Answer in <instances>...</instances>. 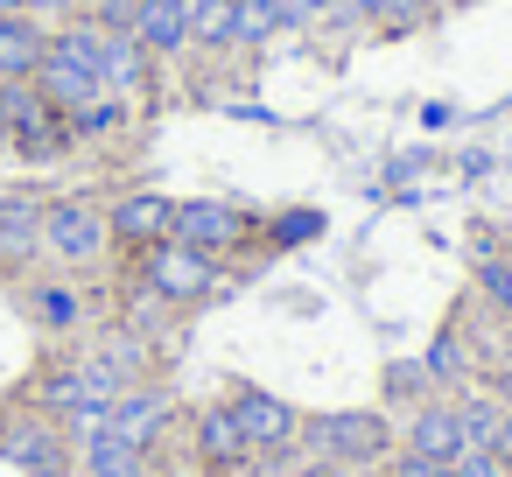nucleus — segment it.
Here are the masks:
<instances>
[{
    "mask_svg": "<svg viewBox=\"0 0 512 477\" xmlns=\"http://www.w3.org/2000/svg\"><path fill=\"white\" fill-rule=\"evenodd\" d=\"M134 8H141V0H85V15H92L99 29H127V22H134Z\"/></svg>",
    "mask_w": 512,
    "mask_h": 477,
    "instance_id": "29",
    "label": "nucleus"
},
{
    "mask_svg": "<svg viewBox=\"0 0 512 477\" xmlns=\"http://www.w3.org/2000/svg\"><path fill=\"white\" fill-rule=\"evenodd\" d=\"M225 407H232L239 435L253 442V456H288V449H295L302 414H295L281 393H267V386H232V393H225Z\"/></svg>",
    "mask_w": 512,
    "mask_h": 477,
    "instance_id": "8",
    "label": "nucleus"
},
{
    "mask_svg": "<svg viewBox=\"0 0 512 477\" xmlns=\"http://www.w3.org/2000/svg\"><path fill=\"white\" fill-rule=\"evenodd\" d=\"M71 477H92V470H71Z\"/></svg>",
    "mask_w": 512,
    "mask_h": 477,
    "instance_id": "37",
    "label": "nucleus"
},
{
    "mask_svg": "<svg viewBox=\"0 0 512 477\" xmlns=\"http://www.w3.org/2000/svg\"><path fill=\"white\" fill-rule=\"evenodd\" d=\"M400 449H414V456H428V463H456V456H463L456 407H449V400H428V407H414V421H407Z\"/></svg>",
    "mask_w": 512,
    "mask_h": 477,
    "instance_id": "13",
    "label": "nucleus"
},
{
    "mask_svg": "<svg viewBox=\"0 0 512 477\" xmlns=\"http://www.w3.org/2000/svg\"><path fill=\"white\" fill-rule=\"evenodd\" d=\"M0 15H29V0H0Z\"/></svg>",
    "mask_w": 512,
    "mask_h": 477,
    "instance_id": "36",
    "label": "nucleus"
},
{
    "mask_svg": "<svg viewBox=\"0 0 512 477\" xmlns=\"http://www.w3.org/2000/svg\"><path fill=\"white\" fill-rule=\"evenodd\" d=\"M176 428V393L169 386H155V379H134L120 400H113V421H106V435H120V442H134V449H162V435Z\"/></svg>",
    "mask_w": 512,
    "mask_h": 477,
    "instance_id": "9",
    "label": "nucleus"
},
{
    "mask_svg": "<svg viewBox=\"0 0 512 477\" xmlns=\"http://www.w3.org/2000/svg\"><path fill=\"white\" fill-rule=\"evenodd\" d=\"M239 0H190V50H232Z\"/></svg>",
    "mask_w": 512,
    "mask_h": 477,
    "instance_id": "19",
    "label": "nucleus"
},
{
    "mask_svg": "<svg viewBox=\"0 0 512 477\" xmlns=\"http://www.w3.org/2000/svg\"><path fill=\"white\" fill-rule=\"evenodd\" d=\"M449 477H512V470L498 463V449H463V456L449 463Z\"/></svg>",
    "mask_w": 512,
    "mask_h": 477,
    "instance_id": "28",
    "label": "nucleus"
},
{
    "mask_svg": "<svg viewBox=\"0 0 512 477\" xmlns=\"http://www.w3.org/2000/svg\"><path fill=\"white\" fill-rule=\"evenodd\" d=\"M127 113H134V106H127L120 92H99L92 106H78V113H71V141H106V134H120V127H127Z\"/></svg>",
    "mask_w": 512,
    "mask_h": 477,
    "instance_id": "21",
    "label": "nucleus"
},
{
    "mask_svg": "<svg viewBox=\"0 0 512 477\" xmlns=\"http://www.w3.org/2000/svg\"><path fill=\"white\" fill-rule=\"evenodd\" d=\"M0 463H15L22 477H71L78 470V449L64 435L57 414H43L29 393L0 407Z\"/></svg>",
    "mask_w": 512,
    "mask_h": 477,
    "instance_id": "3",
    "label": "nucleus"
},
{
    "mask_svg": "<svg viewBox=\"0 0 512 477\" xmlns=\"http://www.w3.org/2000/svg\"><path fill=\"white\" fill-rule=\"evenodd\" d=\"M169 239H183V246H197V253L225 260V253H239V246L253 239V218H246L239 204H225V197H183V204H176V232H169Z\"/></svg>",
    "mask_w": 512,
    "mask_h": 477,
    "instance_id": "7",
    "label": "nucleus"
},
{
    "mask_svg": "<svg viewBox=\"0 0 512 477\" xmlns=\"http://www.w3.org/2000/svg\"><path fill=\"white\" fill-rule=\"evenodd\" d=\"M43 50H50L43 15H0V78H36Z\"/></svg>",
    "mask_w": 512,
    "mask_h": 477,
    "instance_id": "16",
    "label": "nucleus"
},
{
    "mask_svg": "<svg viewBox=\"0 0 512 477\" xmlns=\"http://www.w3.org/2000/svg\"><path fill=\"white\" fill-rule=\"evenodd\" d=\"M99 71H106V92H120V99H141V92H148V71H155V57L134 43V29H106Z\"/></svg>",
    "mask_w": 512,
    "mask_h": 477,
    "instance_id": "15",
    "label": "nucleus"
},
{
    "mask_svg": "<svg viewBox=\"0 0 512 477\" xmlns=\"http://www.w3.org/2000/svg\"><path fill=\"white\" fill-rule=\"evenodd\" d=\"M386 0H330V15H358V22H379Z\"/></svg>",
    "mask_w": 512,
    "mask_h": 477,
    "instance_id": "32",
    "label": "nucleus"
},
{
    "mask_svg": "<svg viewBox=\"0 0 512 477\" xmlns=\"http://www.w3.org/2000/svg\"><path fill=\"white\" fill-rule=\"evenodd\" d=\"M99 50H106V29H99L92 15H71L64 29H50V50H43V64H36V92H43L64 120L106 92Z\"/></svg>",
    "mask_w": 512,
    "mask_h": 477,
    "instance_id": "1",
    "label": "nucleus"
},
{
    "mask_svg": "<svg viewBox=\"0 0 512 477\" xmlns=\"http://www.w3.org/2000/svg\"><path fill=\"white\" fill-rule=\"evenodd\" d=\"M106 246H113V232H106V211L92 197H50L43 204V260H57V267H99Z\"/></svg>",
    "mask_w": 512,
    "mask_h": 477,
    "instance_id": "6",
    "label": "nucleus"
},
{
    "mask_svg": "<svg viewBox=\"0 0 512 477\" xmlns=\"http://www.w3.org/2000/svg\"><path fill=\"white\" fill-rule=\"evenodd\" d=\"M106 232H113L120 253H148V246H162V239L176 232V197H162V190H127V197L106 204Z\"/></svg>",
    "mask_w": 512,
    "mask_h": 477,
    "instance_id": "10",
    "label": "nucleus"
},
{
    "mask_svg": "<svg viewBox=\"0 0 512 477\" xmlns=\"http://www.w3.org/2000/svg\"><path fill=\"white\" fill-rule=\"evenodd\" d=\"M295 477H351V470H344V463H323V456H316V463H302Z\"/></svg>",
    "mask_w": 512,
    "mask_h": 477,
    "instance_id": "35",
    "label": "nucleus"
},
{
    "mask_svg": "<svg viewBox=\"0 0 512 477\" xmlns=\"http://www.w3.org/2000/svg\"><path fill=\"white\" fill-rule=\"evenodd\" d=\"M449 407H456L463 449H491V442H498V421H505V407H498L491 393H463V400H449Z\"/></svg>",
    "mask_w": 512,
    "mask_h": 477,
    "instance_id": "20",
    "label": "nucleus"
},
{
    "mask_svg": "<svg viewBox=\"0 0 512 477\" xmlns=\"http://www.w3.org/2000/svg\"><path fill=\"white\" fill-rule=\"evenodd\" d=\"M295 442L309 449V456H323V463H344V470H379L386 456H393V421L379 414V407H323V414H302V428H295Z\"/></svg>",
    "mask_w": 512,
    "mask_h": 477,
    "instance_id": "2",
    "label": "nucleus"
},
{
    "mask_svg": "<svg viewBox=\"0 0 512 477\" xmlns=\"http://www.w3.org/2000/svg\"><path fill=\"white\" fill-rule=\"evenodd\" d=\"M85 0H29V15H78Z\"/></svg>",
    "mask_w": 512,
    "mask_h": 477,
    "instance_id": "33",
    "label": "nucleus"
},
{
    "mask_svg": "<svg viewBox=\"0 0 512 477\" xmlns=\"http://www.w3.org/2000/svg\"><path fill=\"white\" fill-rule=\"evenodd\" d=\"M323 232V211H288V218H274V246H302V239H316Z\"/></svg>",
    "mask_w": 512,
    "mask_h": 477,
    "instance_id": "26",
    "label": "nucleus"
},
{
    "mask_svg": "<svg viewBox=\"0 0 512 477\" xmlns=\"http://www.w3.org/2000/svg\"><path fill=\"white\" fill-rule=\"evenodd\" d=\"M134 267H141V288H148L155 302H169V309H197V302H211L218 281H225L218 260L197 253V246H183V239H162V246L134 253Z\"/></svg>",
    "mask_w": 512,
    "mask_h": 477,
    "instance_id": "5",
    "label": "nucleus"
},
{
    "mask_svg": "<svg viewBox=\"0 0 512 477\" xmlns=\"http://www.w3.org/2000/svg\"><path fill=\"white\" fill-rule=\"evenodd\" d=\"M421 365L435 372V386H463V379H470V351H463L456 323H449V330H435V344H428V358H421Z\"/></svg>",
    "mask_w": 512,
    "mask_h": 477,
    "instance_id": "22",
    "label": "nucleus"
},
{
    "mask_svg": "<svg viewBox=\"0 0 512 477\" xmlns=\"http://www.w3.org/2000/svg\"><path fill=\"white\" fill-rule=\"evenodd\" d=\"M274 8H281V29H302V22L330 15V0H274Z\"/></svg>",
    "mask_w": 512,
    "mask_h": 477,
    "instance_id": "30",
    "label": "nucleus"
},
{
    "mask_svg": "<svg viewBox=\"0 0 512 477\" xmlns=\"http://www.w3.org/2000/svg\"><path fill=\"white\" fill-rule=\"evenodd\" d=\"M190 449H197V463H204L211 477L253 470V442L239 435V421H232V407H225V400H204V407L190 414Z\"/></svg>",
    "mask_w": 512,
    "mask_h": 477,
    "instance_id": "11",
    "label": "nucleus"
},
{
    "mask_svg": "<svg viewBox=\"0 0 512 477\" xmlns=\"http://www.w3.org/2000/svg\"><path fill=\"white\" fill-rule=\"evenodd\" d=\"M281 29V8H274V0H239V22H232V43H267Z\"/></svg>",
    "mask_w": 512,
    "mask_h": 477,
    "instance_id": "24",
    "label": "nucleus"
},
{
    "mask_svg": "<svg viewBox=\"0 0 512 477\" xmlns=\"http://www.w3.org/2000/svg\"><path fill=\"white\" fill-rule=\"evenodd\" d=\"M491 449H498V463L512 470V407H505V421H498V442H491Z\"/></svg>",
    "mask_w": 512,
    "mask_h": 477,
    "instance_id": "34",
    "label": "nucleus"
},
{
    "mask_svg": "<svg viewBox=\"0 0 512 477\" xmlns=\"http://www.w3.org/2000/svg\"><path fill=\"white\" fill-rule=\"evenodd\" d=\"M379 477H449V463H428V456L400 449V456H386V463H379Z\"/></svg>",
    "mask_w": 512,
    "mask_h": 477,
    "instance_id": "27",
    "label": "nucleus"
},
{
    "mask_svg": "<svg viewBox=\"0 0 512 477\" xmlns=\"http://www.w3.org/2000/svg\"><path fill=\"white\" fill-rule=\"evenodd\" d=\"M127 29H134V43H141L148 57H176V50H190V8H183V0H141Z\"/></svg>",
    "mask_w": 512,
    "mask_h": 477,
    "instance_id": "14",
    "label": "nucleus"
},
{
    "mask_svg": "<svg viewBox=\"0 0 512 477\" xmlns=\"http://www.w3.org/2000/svg\"><path fill=\"white\" fill-rule=\"evenodd\" d=\"M477 295H491L512 316V253H477Z\"/></svg>",
    "mask_w": 512,
    "mask_h": 477,
    "instance_id": "25",
    "label": "nucleus"
},
{
    "mask_svg": "<svg viewBox=\"0 0 512 477\" xmlns=\"http://www.w3.org/2000/svg\"><path fill=\"white\" fill-rule=\"evenodd\" d=\"M0 141L22 162H57L71 148V120L36 92V78H0Z\"/></svg>",
    "mask_w": 512,
    "mask_h": 477,
    "instance_id": "4",
    "label": "nucleus"
},
{
    "mask_svg": "<svg viewBox=\"0 0 512 477\" xmlns=\"http://www.w3.org/2000/svg\"><path fill=\"white\" fill-rule=\"evenodd\" d=\"M421 8H428V0H386V8H379V22H386V29H407Z\"/></svg>",
    "mask_w": 512,
    "mask_h": 477,
    "instance_id": "31",
    "label": "nucleus"
},
{
    "mask_svg": "<svg viewBox=\"0 0 512 477\" xmlns=\"http://www.w3.org/2000/svg\"><path fill=\"white\" fill-rule=\"evenodd\" d=\"M78 470H92V477H155V456L120 442V435H92V442H78Z\"/></svg>",
    "mask_w": 512,
    "mask_h": 477,
    "instance_id": "17",
    "label": "nucleus"
},
{
    "mask_svg": "<svg viewBox=\"0 0 512 477\" xmlns=\"http://www.w3.org/2000/svg\"><path fill=\"white\" fill-rule=\"evenodd\" d=\"M428 386H435V372L421 358H393L386 365V407H400V400H421L428 407Z\"/></svg>",
    "mask_w": 512,
    "mask_h": 477,
    "instance_id": "23",
    "label": "nucleus"
},
{
    "mask_svg": "<svg viewBox=\"0 0 512 477\" xmlns=\"http://www.w3.org/2000/svg\"><path fill=\"white\" fill-rule=\"evenodd\" d=\"M29 316L43 323V330H78L85 323V302H78V288L71 281H29Z\"/></svg>",
    "mask_w": 512,
    "mask_h": 477,
    "instance_id": "18",
    "label": "nucleus"
},
{
    "mask_svg": "<svg viewBox=\"0 0 512 477\" xmlns=\"http://www.w3.org/2000/svg\"><path fill=\"white\" fill-rule=\"evenodd\" d=\"M43 260V197L29 190H0V267H29Z\"/></svg>",
    "mask_w": 512,
    "mask_h": 477,
    "instance_id": "12",
    "label": "nucleus"
}]
</instances>
